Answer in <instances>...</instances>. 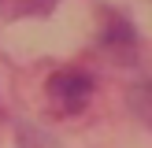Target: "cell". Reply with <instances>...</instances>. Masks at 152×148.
Here are the masks:
<instances>
[{
    "mask_svg": "<svg viewBox=\"0 0 152 148\" xmlns=\"http://www.w3.org/2000/svg\"><path fill=\"white\" fill-rule=\"evenodd\" d=\"M59 0H0V11L7 19H34V15H48Z\"/></svg>",
    "mask_w": 152,
    "mask_h": 148,
    "instance_id": "cell-4",
    "label": "cell"
},
{
    "mask_svg": "<svg viewBox=\"0 0 152 148\" xmlns=\"http://www.w3.org/2000/svg\"><path fill=\"white\" fill-rule=\"evenodd\" d=\"M48 100L52 107L59 111V115H82L86 111V104L93 100V78H89L86 70H56L48 78Z\"/></svg>",
    "mask_w": 152,
    "mask_h": 148,
    "instance_id": "cell-1",
    "label": "cell"
},
{
    "mask_svg": "<svg viewBox=\"0 0 152 148\" xmlns=\"http://www.w3.org/2000/svg\"><path fill=\"white\" fill-rule=\"evenodd\" d=\"M126 104H130V115L141 118L145 126H152V78L137 81V85L126 93Z\"/></svg>",
    "mask_w": 152,
    "mask_h": 148,
    "instance_id": "cell-3",
    "label": "cell"
},
{
    "mask_svg": "<svg viewBox=\"0 0 152 148\" xmlns=\"http://www.w3.org/2000/svg\"><path fill=\"white\" fill-rule=\"evenodd\" d=\"M100 44H104V48H111V56H115V52H123L119 59H130V52H134V30H130V22H126V19L108 22V26H104Z\"/></svg>",
    "mask_w": 152,
    "mask_h": 148,
    "instance_id": "cell-2",
    "label": "cell"
}]
</instances>
